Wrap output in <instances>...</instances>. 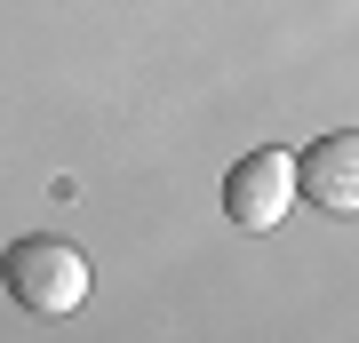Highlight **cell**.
I'll use <instances>...</instances> for the list:
<instances>
[{
  "label": "cell",
  "instance_id": "6da1fadb",
  "mask_svg": "<svg viewBox=\"0 0 359 343\" xmlns=\"http://www.w3.org/2000/svg\"><path fill=\"white\" fill-rule=\"evenodd\" d=\"M0 288H8L25 311H40V319H65V311L88 304V255H80L72 240L25 231V240L0 248Z\"/></svg>",
  "mask_w": 359,
  "mask_h": 343
},
{
  "label": "cell",
  "instance_id": "7a4b0ae2",
  "mask_svg": "<svg viewBox=\"0 0 359 343\" xmlns=\"http://www.w3.org/2000/svg\"><path fill=\"white\" fill-rule=\"evenodd\" d=\"M287 208H295V152L256 144L248 160L224 168V216H231V231H280Z\"/></svg>",
  "mask_w": 359,
  "mask_h": 343
},
{
  "label": "cell",
  "instance_id": "3957f363",
  "mask_svg": "<svg viewBox=\"0 0 359 343\" xmlns=\"http://www.w3.org/2000/svg\"><path fill=\"white\" fill-rule=\"evenodd\" d=\"M295 191L327 216H359V128H335L311 152H295Z\"/></svg>",
  "mask_w": 359,
  "mask_h": 343
}]
</instances>
